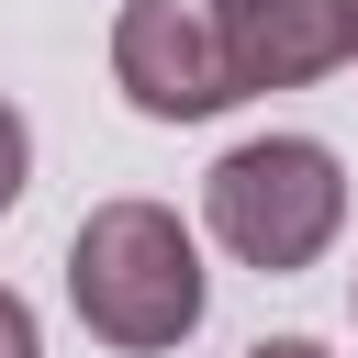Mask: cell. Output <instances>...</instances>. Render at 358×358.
<instances>
[{
  "label": "cell",
  "instance_id": "3",
  "mask_svg": "<svg viewBox=\"0 0 358 358\" xmlns=\"http://www.w3.org/2000/svg\"><path fill=\"white\" fill-rule=\"evenodd\" d=\"M112 90L145 123H213L235 101L224 0H123L112 11Z\"/></svg>",
  "mask_w": 358,
  "mask_h": 358
},
{
  "label": "cell",
  "instance_id": "2",
  "mask_svg": "<svg viewBox=\"0 0 358 358\" xmlns=\"http://www.w3.org/2000/svg\"><path fill=\"white\" fill-rule=\"evenodd\" d=\"M201 224H213V246H224L235 268L291 280V268H313V257L336 246V224H347V168H336V145H313V134H246V145H224V157L201 168Z\"/></svg>",
  "mask_w": 358,
  "mask_h": 358
},
{
  "label": "cell",
  "instance_id": "5",
  "mask_svg": "<svg viewBox=\"0 0 358 358\" xmlns=\"http://www.w3.org/2000/svg\"><path fill=\"white\" fill-rule=\"evenodd\" d=\"M22 179H34V134H22V112L0 101V213L22 201Z\"/></svg>",
  "mask_w": 358,
  "mask_h": 358
},
{
  "label": "cell",
  "instance_id": "7",
  "mask_svg": "<svg viewBox=\"0 0 358 358\" xmlns=\"http://www.w3.org/2000/svg\"><path fill=\"white\" fill-rule=\"evenodd\" d=\"M246 358H324V347H313V336H257Z\"/></svg>",
  "mask_w": 358,
  "mask_h": 358
},
{
  "label": "cell",
  "instance_id": "4",
  "mask_svg": "<svg viewBox=\"0 0 358 358\" xmlns=\"http://www.w3.org/2000/svg\"><path fill=\"white\" fill-rule=\"evenodd\" d=\"M235 101L246 90H313L347 67V0H224Z\"/></svg>",
  "mask_w": 358,
  "mask_h": 358
},
{
  "label": "cell",
  "instance_id": "6",
  "mask_svg": "<svg viewBox=\"0 0 358 358\" xmlns=\"http://www.w3.org/2000/svg\"><path fill=\"white\" fill-rule=\"evenodd\" d=\"M0 358H45V336H34V302H22V291H0Z\"/></svg>",
  "mask_w": 358,
  "mask_h": 358
},
{
  "label": "cell",
  "instance_id": "8",
  "mask_svg": "<svg viewBox=\"0 0 358 358\" xmlns=\"http://www.w3.org/2000/svg\"><path fill=\"white\" fill-rule=\"evenodd\" d=\"M347 56H358V0H347Z\"/></svg>",
  "mask_w": 358,
  "mask_h": 358
},
{
  "label": "cell",
  "instance_id": "1",
  "mask_svg": "<svg viewBox=\"0 0 358 358\" xmlns=\"http://www.w3.org/2000/svg\"><path fill=\"white\" fill-rule=\"evenodd\" d=\"M67 302L112 358H168V347H190L213 280H201V246L168 201H101L67 235Z\"/></svg>",
  "mask_w": 358,
  "mask_h": 358
}]
</instances>
